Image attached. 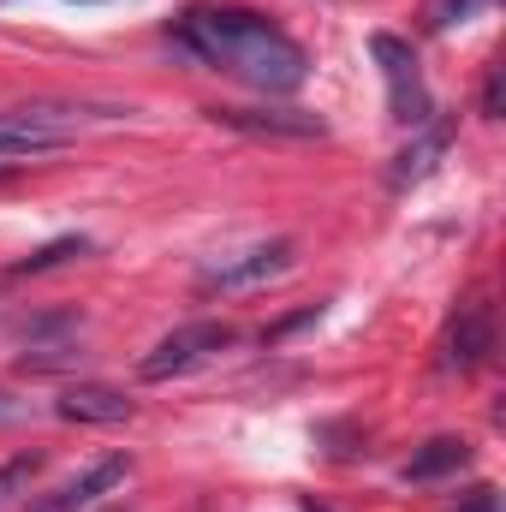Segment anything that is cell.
<instances>
[{
  "label": "cell",
  "mask_w": 506,
  "mask_h": 512,
  "mask_svg": "<svg viewBox=\"0 0 506 512\" xmlns=\"http://www.w3.org/2000/svg\"><path fill=\"white\" fill-rule=\"evenodd\" d=\"M215 120L233 131H251V137H322V120L316 114H268V108H215Z\"/></svg>",
  "instance_id": "52a82bcc"
},
{
  "label": "cell",
  "mask_w": 506,
  "mask_h": 512,
  "mask_svg": "<svg viewBox=\"0 0 506 512\" xmlns=\"http://www.w3.org/2000/svg\"><path fill=\"white\" fill-rule=\"evenodd\" d=\"M24 417V399H12V393H0V423H18Z\"/></svg>",
  "instance_id": "e0dca14e"
},
{
  "label": "cell",
  "mask_w": 506,
  "mask_h": 512,
  "mask_svg": "<svg viewBox=\"0 0 506 512\" xmlns=\"http://www.w3.org/2000/svg\"><path fill=\"white\" fill-rule=\"evenodd\" d=\"M489 346H495V316H489V304H465V310L453 316L447 358H453L459 370H477V364L489 358Z\"/></svg>",
  "instance_id": "ba28073f"
},
{
  "label": "cell",
  "mask_w": 506,
  "mask_h": 512,
  "mask_svg": "<svg viewBox=\"0 0 506 512\" xmlns=\"http://www.w3.org/2000/svg\"><path fill=\"white\" fill-rule=\"evenodd\" d=\"M6 173H12V167H0V179H6Z\"/></svg>",
  "instance_id": "ac0fdd59"
},
{
  "label": "cell",
  "mask_w": 506,
  "mask_h": 512,
  "mask_svg": "<svg viewBox=\"0 0 506 512\" xmlns=\"http://www.w3.org/2000/svg\"><path fill=\"white\" fill-rule=\"evenodd\" d=\"M179 42H185L197 60L221 66L227 78H239V84H251V90H268V96L298 90L304 72H310L304 48H298L280 24L256 18L245 6H191V12L179 18Z\"/></svg>",
  "instance_id": "6da1fadb"
},
{
  "label": "cell",
  "mask_w": 506,
  "mask_h": 512,
  "mask_svg": "<svg viewBox=\"0 0 506 512\" xmlns=\"http://www.w3.org/2000/svg\"><path fill=\"white\" fill-rule=\"evenodd\" d=\"M54 411H60L66 423H126V417H131V399L120 393V387L84 382V387H66Z\"/></svg>",
  "instance_id": "8992f818"
},
{
  "label": "cell",
  "mask_w": 506,
  "mask_h": 512,
  "mask_svg": "<svg viewBox=\"0 0 506 512\" xmlns=\"http://www.w3.org/2000/svg\"><path fill=\"white\" fill-rule=\"evenodd\" d=\"M36 471H42V459H36V453H18V459H6V465H0V507H6L18 489H30V477H36Z\"/></svg>",
  "instance_id": "4fadbf2b"
},
{
  "label": "cell",
  "mask_w": 506,
  "mask_h": 512,
  "mask_svg": "<svg viewBox=\"0 0 506 512\" xmlns=\"http://www.w3.org/2000/svg\"><path fill=\"white\" fill-rule=\"evenodd\" d=\"M66 137H48V131H24V126H6L0 120V161H18V155H48L60 149Z\"/></svg>",
  "instance_id": "30bf717a"
},
{
  "label": "cell",
  "mask_w": 506,
  "mask_h": 512,
  "mask_svg": "<svg viewBox=\"0 0 506 512\" xmlns=\"http://www.w3.org/2000/svg\"><path fill=\"white\" fill-rule=\"evenodd\" d=\"M459 512H501V501H495V489H477V495H471Z\"/></svg>",
  "instance_id": "2e32d148"
},
{
  "label": "cell",
  "mask_w": 506,
  "mask_h": 512,
  "mask_svg": "<svg viewBox=\"0 0 506 512\" xmlns=\"http://www.w3.org/2000/svg\"><path fill=\"white\" fill-rule=\"evenodd\" d=\"M483 114L501 120V66H489V84H483Z\"/></svg>",
  "instance_id": "9a60e30c"
},
{
  "label": "cell",
  "mask_w": 506,
  "mask_h": 512,
  "mask_svg": "<svg viewBox=\"0 0 506 512\" xmlns=\"http://www.w3.org/2000/svg\"><path fill=\"white\" fill-rule=\"evenodd\" d=\"M126 477H131V459H126V453H114V459L90 465L78 483H66L60 495H48V501H42L36 512H78V507H90V501H102V495H114Z\"/></svg>",
  "instance_id": "5b68a950"
},
{
  "label": "cell",
  "mask_w": 506,
  "mask_h": 512,
  "mask_svg": "<svg viewBox=\"0 0 506 512\" xmlns=\"http://www.w3.org/2000/svg\"><path fill=\"white\" fill-rule=\"evenodd\" d=\"M90 251V239H54V245H42L36 256H24L18 262V274H42V268H60V262H72V256Z\"/></svg>",
  "instance_id": "7c38bea8"
},
{
  "label": "cell",
  "mask_w": 506,
  "mask_h": 512,
  "mask_svg": "<svg viewBox=\"0 0 506 512\" xmlns=\"http://www.w3.org/2000/svg\"><path fill=\"white\" fill-rule=\"evenodd\" d=\"M465 465H471V447H465L459 435H435V441H423V447L405 459V483H435V477L465 471Z\"/></svg>",
  "instance_id": "9c48e42d"
},
{
  "label": "cell",
  "mask_w": 506,
  "mask_h": 512,
  "mask_svg": "<svg viewBox=\"0 0 506 512\" xmlns=\"http://www.w3.org/2000/svg\"><path fill=\"white\" fill-rule=\"evenodd\" d=\"M465 12H471V0H429V24H435V30H447V24L465 18Z\"/></svg>",
  "instance_id": "5bb4252c"
},
{
  "label": "cell",
  "mask_w": 506,
  "mask_h": 512,
  "mask_svg": "<svg viewBox=\"0 0 506 512\" xmlns=\"http://www.w3.org/2000/svg\"><path fill=\"white\" fill-rule=\"evenodd\" d=\"M233 340H239V334H233L227 322H185V328H173L155 352L137 358V376H143V382H173V376L209 364L215 352H227Z\"/></svg>",
  "instance_id": "3957f363"
},
{
  "label": "cell",
  "mask_w": 506,
  "mask_h": 512,
  "mask_svg": "<svg viewBox=\"0 0 506 512\" xmlns=\"http://www.w3.org/2000/svg\"><path fill=\"white\" fill-rule=\"evenodd\" d=\"M370 54H376L381 78H387V114L411 131L429 126V120H435V96H429V84H423V66H417L411 42L376 30V36H370Z\"/></svg>",
  "instance_id": "7a4b0ae2"
},
{
  "label": "cell",
  "mask_w": 506,
  "mask_h": 512,
  "mask_svg": "<svg viewBox=\"0 0 506 512\" xmlns=\"http://www.w3.org/2000/svg\"><path fill=\"white\" fill-rule=\"evenodd\" d=\"M286 268H292V245L268 239V245H251V251L221 256L215 268H203V292H251V286H268Z\"/></svg>",
  "instance_id": "277c9868"
},
{
  "label": "cell",
  "mask_w": 506,
  "mask_h": 512,
  "mask_svg": "<svg viewBox=\"0 0 506 512\" xmlns=\"http://www.w3.org/2000/svg\"><path fill=\"white\" fill-rule=\"evenodd\" d=\"M441 149H447V126H435L429 137H423V143H417V149H405V155H399V167H393V179L405 185V179H417V173H429Z\"/></svg>",
  "instance_id": "8fae6325"
}]
</instances>
